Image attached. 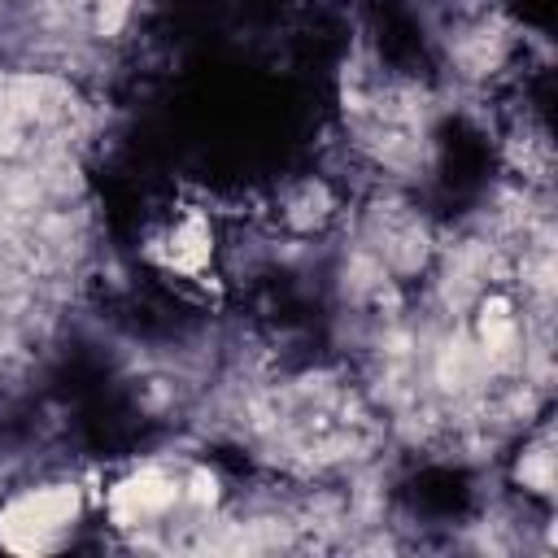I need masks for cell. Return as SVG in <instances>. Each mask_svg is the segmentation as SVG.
<instances>
[{"label": "cell", "instance_id": "6da1fadb", "mask_svg": "<svg viewBox=\"0 0 558 558\" xmlns=\"http://www.w3.org/2000/svg\"><path fill=\"white\" fill-rule=\"evenodd\" d=\"M74 510H78L74 488H39V493H26L13 506H4V514H0V541L13 545V549H35V545H44L48 532H57L61 523H70Z\"/></svg>", "mask_w": 558, "mask_h": 558}]
</instances>
